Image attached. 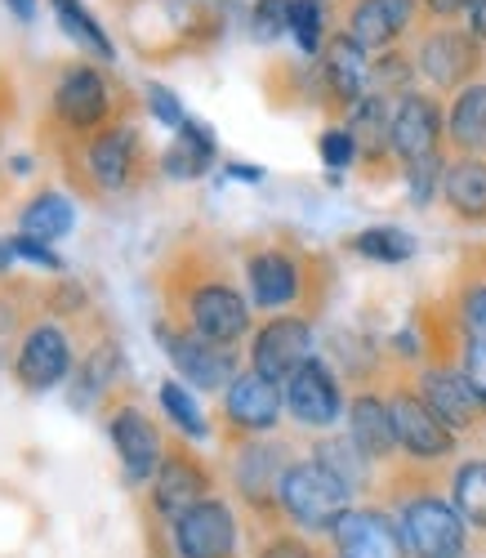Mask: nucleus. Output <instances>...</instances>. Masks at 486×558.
<instances>
[{"label": "nucleus", "mask_w": 486, "mask_h": 558, "mask_svg": "<svg viewBox=\"0 0 486 558\" xmlns=\"http://www.w3.org/2000/svg\"><path fill=\"white\" fill-rule=\"evenodd\" d=\"M10 251L36 268H50V272H63V259L50 251V242H40V238H27V232H19V238L10 242Z\"/></svg>", "instance_id": "79ce46f5"}, {"label": "nucleus", "mask_w": 486, "mask_h": 558, "mask_svg": "<svg viewBox=\"0 0 486 558\" xmlns=\"http://www.w3.org/2000/svg\"><path fill=\"white\" fill-rule=\"evenodd\" d=\"M442 174H447L442 153L424 157V161H411V166H406V193H411V202H415V206H428L433 193L442 189Z\"/></svg>", "instance_id": "e433bc0d"}, {"label": "nucleus", "mask_w": 486, "mask_h": 558, "mask_svg": "<svg viewBox=\"0 0 486 558\" xmlns=\"http://www.w3.org/2000/svg\"><path fill=\"white\" fill-rule=\"evenodd\" d=\"M420 398H424V407H428L451 434L477 429V421L486 415L482 402H477V393H473V385L464 380V371H455V366H424Z\"/></svg>", "instance_id": "4468645a"}, {"label": "nucleus", "mask_w": 486, "mask_h": 558, "mask_svg": "<svg viewBox=\"0 0 486 558\" xmlns=\"http://www.w3.org/2000/svg\"><path fill=\"white\" fill-rule=\"evenodd\" d=\"M285 411V389L264 380L259 371H241V376L228 385L223 393V421L232 434H246V438H259V434H272L277 421Z\"/></svg>", "instance_id": "1a4fd4ad"}, {"label": "nucleus", "mask_w": 486, "mask_h": 558, "mask_svg": "<svg viewBox=\"0 0 486 558\" xmlns=\"http://www.w3.org/2000/svg\"><path fill=\"white\" fill-rule=\"evenodd\" d=\"M117 366H121V353L112 349V344H104V349H94L89 357H85V366H81V376H76V385H72V407H89L94 398H99L108 385H112V376H117Z\"/></svg>", "instance_id": "473e14b6"}, {"label": "nucleus", "mask_w": 486, "mask_h": 558, "mask_svg": "<svg viewBox=\"0 0 486 558\" xmlns=\"http://www.w3.org/2000/svg\"><path fill=\"white\" fill-rule=\"evenodd\" d=\"M477 0H424V10L428 14H437V19H451V14H464V10H473Z\"/></svg>", "instance_id": "a18cd8bd"}, {"label": "nucleus", "mask_w": 486, "mask_h": 558, "mask_svg": "<svg viewBox=\"0 0 486 558\" xmlns=\"http://www.w3.org/2000/svg\"><path fill=\"white\" fill-rule=\"evenodd\" d=\"M54 117L68 130H94L108 117V81L94 68H68L54 85Z\"/></svg>", "instance_id": "aec40b11"}, {"label": "nucleus", "mask_w": 486, "mask_h": 558, "mask_svg": "<svg viewBox=\"0 0 486 558\" xmlns=\"http://www.w3.org/2000/svg\"><path fill=\"white\" fill-rule=\"evenodd\" d=\"M451 505L473 532H486V460H464L451 474Z\"/></svg>", "instance_id": "c85d7f7f"}, {"label": "nucleus", "mask_w": 486, "mask_h": 558, "mask_svg": "<svg viewBox=\"0 0 486 558\" xmlns=\"http://www.w3.org/2000/svg\"><path fill=\"white\" fill-rule=\"evenodd\" d=\"M349 438L357 442V451H362L370 464L398 456V429H393V411H388V398H379V393H357V398L349 402Z\"/></svg>", "instance_id": "5701e85b"}, {"label": "nucleus", "mask_w": 486, "mask_h": 558, "mask_svg": "<svg viewBox=\"0 0 486 558\" xmlns=\"http://www.w3.org/2000/svg\"><path fill=\"white\" fill-rule=\"evenodd\" d=\"M228 174H236V179H264V170L259 166H246V161H232Z\"/></svg>", "instance_id": "09e8293b"}, {"label": "nucleus", "mask_w": 486, "mask_h": 558, "mask_svg": "<svg viewBox=\"0 0 486 558\" xmlns=\"http://www.w3.org/2000/svg\"><path fill=\"white\" fill-rule=\"evenodd\" d=\"M68 371H72V349H68V336L59 327L40 322V327H32L23 336L19 362H14V376L23 380V389L45 393V389H54L59 380H68Z\"/></svg>", "instance_id": "2eb2a0df"}, {"label": "nucleus", "mask_w": 486, "mask_h": 558, "mask_svg": "<svg viewBox=\"0 0 486 558\" xmlns=\"http://www.w3.org/2000/svg\"><path fill=\"white\" fill-rule=\"evenodd\" d=\"M277 509L300 532H335V523L353 509V487L344 478H335L317 460H295L281 474Z\"/></svg>", "instance_id": "f257e3e1"}, {"label": "nucleus", "mask_w": 486, "mask_h": 558, "mask_svg": "<svg viewBox=\"0 0 486 558\" xmlns=\"http://www.w3.org/2000/svg\"><path fill=\"white\" fill-rule=\"evenodd\" d=\"M313 460L326 464L335 478H344L353 492H362V487L370 483V460L357 451L353 438H321V442L313 447Z\"/></svg>", "instance_id": "c756f323"}, {"label": "nucleus", "mask_w": 486, "mask_h": 558, "mask_svg": "<svg viewBox=\"0 0 486 558\" xmlns=\"http://www.w3.org/2000/svg\"><path fill=\"white\" fill-rule=\"evenodd\" d=\"M460 317H464L469 336L486 340V282H469L460 291Z\"/></svg>", "instance_id": "a19ab883"}, {"label": "nucleus", "mask_w": 486, "mask_h": 558, "mask_svg": "<svg viewBox=\"0 0 486 558\" xmlns=\"http://www.w3.org/2000/svg\"><path fill=\"white\" fill-rule=\"evenodd\" d=\"M5 5L14 10L19 23H32V14H36V0H5Z\"/></svg>", "instance_id": "de8ad7c7"}, {"label": "nucleus", "mask_w": 486, "mask_h": 558, "mask_svg": "<svg viewBox=\"0 0 486 558\" xmlns=\"http://www.w3.org/2000/svg\"><path fill=\"white\" fill-rule=\"evenodd\" d=\"M112 447L121 456V470L130 483H148L157 478L161 470V460H166V447H161V434L157 425L143 415L138 407H117L112 411Z\"/></svg>", "instance_id": "ddd939ff"}, {"label": "nucleus", "mask_w": 486, "mask_h": 558, "mask_svg": "<svg viewBox=\"0 0 486 558\" xmlns=\"http://www.w3.org/2000/svg\"><path fill=\"white\" fill-rule=\"evenodd\" d=\"M72 223H76V210H72V202H68L63 193H40V197H32V202L23 206V215H19V228L27 232V238H40V242L68 238Z\"/></svg>", "instance_id": "cd10ccee"}, {"label": "nucleus", "mask_w": 486, "mask_h": 558, "mask_svg": "<svg viewBox=\"0 0 486 558\" xmlns=\"http://www.w3.org/2000/svg\"><path fill=\"white\" fill-rule=\"evenodd\" d=\"M187 327L215 344H236L251 331V304L236 287L215 277V282H202L197 291H187Z\"/></svg>", "instance_id": "6e6552de"}, {"label": "nucleus", "mask_w": 486, "mask_h": 558, "mask_svg": "<svg viewBox=\"0 0 486 558\" xmlns=\"http://www.w3.org/2000/svg\"><path fill=\"white\" fill-rule=\"evenodd\" d=\"M54 5V19H59V27L76 40V45H85L89 54H99V59H117V50H112V36L94 23V14L81 5V0H50Z\"/></svg>", "instance_id": "7c9ffc66"}, {"label": "nucleus", "mask_w": 486, "mask_h": 558, "mask_svg": "<svg viewBox=\"0 0 486 558\" xmlns=\"http://www.w3.org/2000/svg\"><path fill=\"white\" fill-rule=\"evenodd\" d=\"M353 251L375 259V264H402L415 255V238L406 228H393V223H375V228H362L353 238Z\"/></svg>", "instance_id": "2f4dec72"}, {"label": "nucleus", "mask_w": 486, "mask_h": 558, "mask_svg": "<svg viewBox=\"0 0 486 558\" xmlns=\"http://www.w3.org/2000/svg\"><path fill=\"white\" fill-rule=\"evenodd\" d=\"M210 474H206V464L197 456H187V451H174L161 460V470L153 478V505H157V514L161 519H179L187 514L192 505H202L210 496Z\"/></svg>", "instance_id": "dca6fc26"}, {"label": "nucleus", "mask_w": 486, "mask_h": 558, "mask_svg": "<svg viewBox=\"0 0 486 558\" xmlns=\"http://www.w3.org/2000/svg\"><path fill=\"white\" fill-rule=\"evenodd\" d=\"M285 447L277 442H246L232 460V483L241 492V500L255 505V509H277V487H281V474L290 470Z\"/></svg>", "instance_id": "f3484780"}, {"label": "nucleus", "mask_w": 486, "mask_h": 558, "mask_svg": "<svg viewBox=\"0 0 486 558\" xmlns=\"http://www.w3.org/2000/svg\"><path fill=\"white\" fill-rule=\"evenodd\" d=\"M174 554L179 558H232L236 549V514L232 505L219 496H206L202 505H192L187 514L170 523Z\"/></svg>", "instance_id": "39448f33"}, {"label": "nucleus", "mask_w": 486, "mask_h": 558, "mask_svg": "<svg viewBox=\"0 0 486 558\" xmlns=\"http://www.w3.org/2000/svg\"><path fill=\"white\" fill-rule=\"evenodd\" d=\"M215 134L202 125V121H183L179 125V138L161 153V166H166V174L170 179H197V174H206L210 166H215Z\"/></svg>", "instance_id": "a878e982"}, {"label": "nucleus", "mask_w": 486, "mask_h": 558, "mask_svg": "<svg viewBox=\"0 0 486 558\" xmlns=\"http://www.w3.org/2000/svg\"><path fill=\"white\" fill-rule=\"evenodd\" d=\"M339 558H411L406 536L388 509H349L330 532Z\"/></svg>", "instance_id": "9b49d317"}, {"label": "nucleus", "mask_w": 486, "mask_h": 558, "mask_svg": "<svg viewBox=\"0 0 486 558\" xmlns=\"http://www.w3.org/2000/svg\"><path fill=\"white\" fill-rule=\"evenodd\" d=\"M398 527L411 558H469V523L451 500L433 492H415L398 505Z\"/></svg>", "instance_id": "f03ea898"}, {"label": "nucleus", "mask_w": 486, "mask_h": 558, "mask_svg": "<svg viewBox=\"0 0 486 558\" xmlns=\"http://www.w3.org/2000/svg\"><path fill=\"white\" fill-rule=\"evenodd\" d=\"M290 36L300 40L308 59L321 50V0H295L290 5Z\"/></svg>", "instance_id": "c9c22d12"}, {"label": "nucleus", "mask_w": 486, "mask_h": 558, "mask_svg": "<svg viewBox=\"0 0 486 558\" xmlns=\"http://www.w3.org/2000/svg\"><path fill=\"white\" fill-rule=\"evenodd\" d=\"M388 125H393V104L379 99V95H366L362 104L349 108V134L362 157H384L393 153V144H388Z\"/></svg>", "instance_id": "bb28decb"}, {"label": "nucleus", "mask_w": 486, "mask_h": 558, "mask_svg": "<svg viewBox=\"0 0 486 558\" xmlns=\"http://www.w3.org/2000/svg\"><path fill=\"white\" fill-rule=\"evenodd\" d=\"M415 23V0H353L349 36L362 50H384Z\"/></svg>", "instance_id": "4be33fe9"}, {"label": "nucleus", "mask_w": 486, "mask_h": 558, "mask_svg": "<svg viewBox=\"0 0 486 558\" xmlns=\"http://www.w3.org/2000/svg\"><path fill=\"white\" fill-rule=\"evenodd\" d=\"M161 411L170 415V421H174L187 438H206V434H210V425H206V415H202L197 398H192L179 380H166V385H161Z\"/></svg>", "instance_id": "72a5a7b5"}, {"label": "nucleus", "mask_w": 486, "mask_h": 558, "mask_svg": "<svg viewBox=\"0 0 486 558\" xmlns=\"http://www.w3.org/2000/svg\"><path fill=\"white\" fill-rule=\"evenodd\" d=\"M420 72L437 85V89H464L473 85V72L482 63L477 36L473 32H455V27H437L420 40Z\"/></svg>", "instance_id": "f8f14e48"}, {"label": "nucleus", "mask_w": 486, "mask_h": 558, "mask_svg": "<svg viewBox=\"0 0 486 558\" xmlns=\"http://www.w3.org/2000/svg\"><path fill=\"white\" fill-rule=\"evenodd\" d=\"M313 357V327L308 317H272L255 331V344H251V371H259L264 380L272 385H285L295 371Z\"/></svg>", "instance_id": "20e7f679"}, {"label": "nucleus", "mask_w": 486, "mask_h": 558, "mask_svg": "<svg viewBox=\"0 0 486 558\" xmlns=\"http://www.w3.org/2000/svg\"><path fill=\"white\" fill-rule=\"evenodd\" d=\"M321 81H326V89L335 95L339 108H353V104H362L370 95V59H366V50L349 32L326 40Z\"/></svg>", "instance_id": "6ab92c4d"}, {"label": "nucleus", "mask_w": 486, "mask_h": 558, "mask_svg": "<svg viewBox=\"0 0 486 558\" xmlns=\"http://www.w3.org/2000/svg\"><path fill=\"white\" fill-rule=\"evenodd\" d=\"M370 95H379V99H402V95H411V63H406V54H379V59H370Z\"/></svg>", "instance_id": "f704fd0d"}, {"label": "nucleus", "mask_w": 486, "mask_h": 558, "mask_svg": "<svg viewBox=\"0 0 486 558\" xmlns=\"http://www.w3.org/2000/svg\"><path fill=\"white\" fill-rule=\"evenodd\" d=\"M255 558H317V549L304 536H295V532H277V536H268L259 545Z\"/></svg>", "instance_id": "37998d69"}, {"label": "nucleus", "mask_w": 486, "mask_h": 558, "mask_svg": "<svg viewBox=\"0 0 486 558\" xmlns=\"http://www.w3.org/2000/svg\"><path fill=\"white\" fill-rule=\"evenodd\" d=\"M460 371H464V380L473 385V393H477V402H482V411H486V340H477V336L464 340Z\"/></svg>", "instance_id": "ea45409f"}, {"label": "nucleus", "mask_w": 486, "mask_h": 558, "mask_svg": "<svg viewBox=\"0 0 486 558\" xmlns=\"http://www.w3.org/2000/svg\"><path fill=\"white\" fill-rule=\"evenodd\" d=\"M246 287L255 308H285L304 295V268L290 251H255L246 259Z\"/></svg>", "instance_id": "a211bd4d"}, {"label": "nucleus", "mask_w": 486, "mask_h": 558, "mask_svg": "<svg viewBox=\"0 0 486 558\" xmlns=\"http://www.w3.org/2000/svg\"><path fill=\"white\" fill-rule=\"evenodd\" d=\"M281 389H285L290 421L304 425V429H330L339 415H344V389H339L335 371L321 357H308Z\"/></svg>", "instance_id": "0eeeda50"}, {"label": "nucleus", "mask_w": 486, "mask_h": 558, "mask_svg": "<svg viewBox=\"0 0 486 558\" xmlns=\"http://www.w3.org/2000/svg\"><path fill=\"white\" fill-rule=\"evenodd\" d=\"M447 138L464 157L486 153V85L473 81V85L455 89V104L447 112Z\"/></svg>", "instance_id": "393cba45"}, {"label": "nucleus", "mask_w": 486, "mask_h": 558, "mask_svg": "<svg viewBox=\"0 0 486 558\" xmlns=\"http://www.w3.org/2000/svg\"><path fill=\"white\" fill-rule=\"evenodd\" d=\"M388 411H393V429H398V451L415 464H437L455 456V434L437 421V415L424 407L420 393L398 389L388 398Z\"/></svg>", "instance_id": "423d86ee"}, {"label": "nucleus", "mask_w": 486, "mask_h": 558, "mask_svg": "<svg viewBox=\"0 0 486 558\" xmlns=\"http://www.w3.org/2000/svg\"><path fill=\"white\" fill-rule=\"evenodd\" d=\"M290 5L295 0H255V10H251V32L255 40H277L281 32H290Z\"/></svg>", "instance_id": "4c0bfd02"}, {"label": "nucleus", "mask_w": 486, "mask_h": 558, "mask_svg": "<svg viewBox=\"0 0 486 558\" xmlns=\"http://www.w3.org/2000/svg\"><path fill=\"white\" fill-rule=\"evenodd\" d=\"M442 138H447V121H442V108L428 95H402L393 104V125H388V144L393 153L411 166V161H424V157H437L442 153Z\"/></svg>", "instance_id": "9d476101"}, {"label": "nucleus", "mask_w": 486, "mask_h": 558, "mask_svg": "<svg viewBox=\"0 0 486 558\" xmlns=\"http://www.w3.org/2000/svg\"><path fill=\"white\" fill-rule=\"evenodd\" d=\"M148 112L161 121V125H170V130H179L187 117H183V104L170 95L166 85H148Z\"/></svg>", "instance_id": "c03bdc74"}, {"label": "nucleus", "mask_w": 486, "mask_h": 558, "mask_svg": "<svg viewBox=\"0 0 486 558\" xmlns=\"http://www.w3.org/2000/svg\"><path fill=\"white\" fill-rule=\"evenodd\" d=\"M442 197L447 206L469 219V223H486V157H460L447 166L442 174Z\"/></svg>", "instance_id": "b1692460"}, {"label": "nucleus", "mask_w": 486, "mask_h": 558, "mask_svg": "<svg viewBox=\"0 0 486 558\" xmlns=\"http://www.w3.org/2000/svg\"><path fill=\"white\" fill-rule=\"evenodd\" d=\"M469 32H473L477 40H486V0H477V5L469 10Z\"/></svg>", "instance_id": "49530a36"}, {"label": "nucleus", "mask_w": 486, "mask_h": 558, "mask_svg": "<svg viewBox=\"0 0 486 558\" xmlns=\"http://www.w3.org/2000/svg\"><path fill=\"white\" fill-rule=\"evenodd\" d=\"M134 166H138V130H134V125H112V130H104V134L89 144V153H85V170H89V179L99 183L104 193L125 189L130 174H134Z\"/></svg>", "instance_id": "412c9836"}, {"label": "nucleus", "mask_w": 486, "mask_h": 558, "mask_svg": "<svg viewBox=\"0 0 486 558\" xmlns=\"http://www.w3.org/2000/svg\"><path fill=\"white\" fill-rule=\"evenodd\" d=\"M317 153H321V161H326L330 170H349V166L357 161V144H353V134H349L344 125H330V130L317 138Z\"/></svg>", "instance_id": "58836bf2"}, {"label": "nucleus", "mask_w": 486, "mask_h": 558, "mask_svg": "<svg viewBox=\"0 0 486 558\" xmlns=\"http://www.w3.org/2000/svg\"><path fill=\"white\" fill-rule=\"evenodd\" d=\"M157 340L166 349V357L174 362V371L197 385V389H228L236 380V353L232 344H215L197 331H174V327H157Z\"/></svg>", "instance_id": "7ed1b4c3"}, {"label": "nucleus", "mask_w": 486, "mask_h": 558, "mask_svg": "<svg viewBox=\"0 0 486 558\" xmlns=\"http://www.w3.org/2000/svg\"><path fill=\"white\" fill-rule=\"evenodd\" d=\"M10 264H14V251H10V242H0V272H10Z\"/></svg>", "instance_id": "8fccbe9b"}]
</instances>
